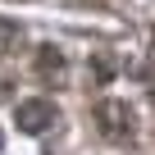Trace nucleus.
<instances>
[{"instance_id": "obj_5", "label": "nucleus", "mask_w": 155, "mask_h": 155, "mask_svg": "<svg viewBox=\"0 0 155 155\" xmlns=\"http://www.w3.org/2000/svg\"><path fill=\"white\" fill-rule=\"evenodd\" d=\"M0 146H5V132H0Z\"/></svg>"}, {"instance_id": "obj_1", "label": "nucleus", "mask_w": 155, "mask_h": 155, "mask_svg": "<svg viewBox=\"0 0 155 155\" xmlns=\"http://www.w3.org/2000/svg\"><path fill=\"white\" fill-rule=\"evenodd\" d=\"M96 123H101V132L110 141H128L132 137V110H128V101H101L96 105Z\"/></svg>"}, {"instance_id": "obj_3", "label": "nucleus", "mask_w": 155, "mask_h": 155, "mask_svg": "<svg viewBox=\"0 0 155 155\" xmlns=\"http://www.w3.org/2000/svg\"><path fill=\"white\" fill-rule=\"evenodd\" d=\"M37 78L50 82V87L64 82V55H59L55 46H41V50H37Z\"/></svg>"}, {"instance_id": "obj_2", "label": "nucleus", "mask_w": 155, "mask_h": 155, "mask_svg": "<svg viewBox=\"0 0 155 155\" xmlns=\"http://www.w3.org/2000/svg\"><path fill=\"white\" fill-rule=\"evenodd\" d=\"M14 119H18V128H23V132H46L59 114H55V105H50V101H23V105L14 110Z\"/></svg>"}, {"instance_id": "obj_4", "label": "nucleus", "mask_w": 155, "mask_h": 155, "mask_svg": "<svg viewBox=\"0 0 155 155\" xmlns=\"http://www.w3.org/2000/svg\"><path fill=\"white\" fill-rule=\"evenodd\" d=\"M87 73H91V82H110V78H114V59H110L105 50H91V59H87Z\"/></svg>"}]
</instances>
